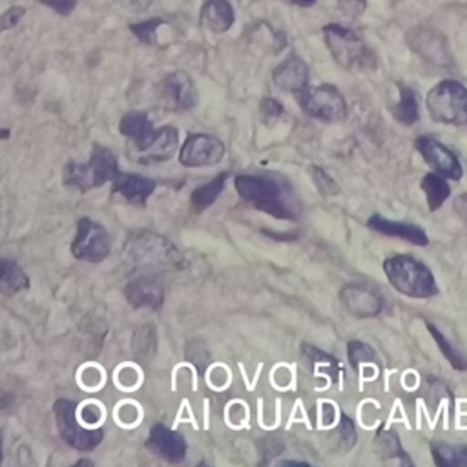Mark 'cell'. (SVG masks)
I'll return each mask as SVG.
<instances>
[{
    "mask_svg": "<svg viewBox=\"0 0 467 467\" xmlns=\"http://www.w3.org/2000/svg\"><path fill=\"white\" fill-rule=\"evenodd\" d=\"M239 197L252 208L275 219H297L301 201L281 173H241L234 179Z\"/></svg>",
    "mask_w": 467,
    "mask_h": 467,
    "instance_id": "cell-1",
    "label": "cell"
},
{
    "mask_svg": "<svg viewBox=\"0 0 467 467\" xmlns=\"http://www.w3.org/2000/svg\"><path fill=\"white\" fill-rule=\"evenodd\" d=\"M124 257L131 268L146 272L181 270L186 266V259L181 250L166 237L153 232L131 235L126 243Z\"/></svg>",
    "mask_w": 467,
    "mask_h": 467,
    "instance_id": "cell-2",
    "label": "cell"
},
{
    "mask_svg": "<svg viewBox=\"0 0 467 467\" xmlns=\"http://www.w3.org/2000/svg\"><path fill=\"white\" fill-rule=\"evenodd\" d=\"M383 272L389 283L403 296L425 299L438 294V285L432 272L416 257L398 254L383 261Z\"/></svg>",
    "mask_w": 467,
    "mask_h": 467,
    "instance_id": "cell-3",
    "label": "cell"
},
{
    "mask_svg": "<svg viewBox=\"0 0 467 467\" xmlns=\"http://www.w3.org/2000/svg\"><path fill=\"white\" fill-rule=\"evenodd\" d=\"M323 40L332 58L348 71H367L376 67V55L365 40L350 27L341 24H327Z\"/></svg>",
    "mask_w": 467,
    "mask_h": 467,
    "instance_id": "cell-4",
    "label": "cell"
},
{
    "mask_svg": "<svg viewBox=\"0 0 467 467\" xmlns=\"http://www.w3.org/2000/svg\"><path fill=\"white\" fill-rule=\"evenodd\" d=\"M119 162L115 153L100 144H95L88 162L69 161L64 168V182L80 192H89L97 186L113 181L119 175Z\"/></svg>",
    "mask_w": 467,
    "mask_h": 467,
    "instance_id": "cell-5",
    "label": "cell"
},
{
    "mask_svg": "<svg viewBox=\"0 0 467 467\" xmlns=\"http://www.w3.org/2000/svg\"><path fill=\"white\" fill-rule=\"evenodd\" d=\"M427 111L434 122L462 124L467 120V88L454 78L438 82L425 99Z\"/></svg>",
    "mask_w": 467,
    "mask_h": 467,
    "instance_id": "cell-6",
    "label": "cell"
},
{
    "mask_svg": "<svg viewBox=\"0 0 467 467\" xmlns=\"http://www.w3.org/2000/svg\"><path fill=\"white\" fill-rule=\"evenodd\" d=\"M301 109L317 120L323 122H339L347 117V102L339 89L332 84H321L305 88L297 93Z\"/></svg>",
    "mask_w": 467,
    "mask_h": 467,
    "instance_id": "cell-7",
    "label": "cell"
},
{
    "mask_svg": "<svg viewBox=\"0 0 467 467\" xmlns=\"http://www.w3.org/2000/svg\"><path fill=\"white\" fill-rule=\"evenodd\" d=\"M53 410H55V420H57L60 436L73 449L91 451L102 441V438H104L102 429H86L80 425L82 421L78 420L77 403H73L69 400H58V401H55Z\"/></svg>",
    "mask_w": 467,
    "mask_h": 467,
    "instance_id": "cell-8",
    "label": "cell"
},
{
    "mask_svg": "<svg viewBox=\"0 0 467 467\" xmlns=\"http://www.w3.org/2000/svg\"><path fill=\"white\" fill-rule=\"evenodd\" d=\"M111 250V239L106 228L89 217H80L77 223L75 239L71 243V254L78 261L99 263L108 257Z\"/></svg>",
    "mask_w": 467,
    "mask_h": 467,
    "instance_id": "cell-9",
    "label": "cell"
},
{
    "mask_svg": "<svg viewBox=\"0 0 467 467\" xmlns=\"http://www.w3.org/2000/svg\"><path fill=\"white\" fill-rule=\"evenodd\" d=\"M405 42L412 53H416L425 62L438 66V67H449L452 64V55L449 49L447 36L432 27L416 26L410 27L405 33Z\"/></svg>",
    "mask_w": 467,
    "mask_h": 467,
    "instance_id": "cell-10",
    "label": "cell"
},
{
    "mask_svg": "<svg viewBox=\"0 0 467 467\" xmlns=\"http://www.w3.org/2000/svg\"><path fill=\"white\" fill-rule=\"evenodd\" d=\"M157 97L170 111H186L197 104V89L186 71L166 73L157 86Z\"/></svg>",
    "mask_w": 467,
    "mask_h": 467,
    "instance_id": "cell-11",
    "label": "cell"
},
{
    "mask_svg": "<svg viewBox=\"0 0 467 467\" xmlns=\"http://www.w3.org/2000/svg\"><path fill=\"white\" fill-rule=\"evenodd\" d=\"M224 155V144L221 139L210 133H192L181 146L179 161L188 168H202L217 164Z\"/></svg>",
    "mask_w": 467,
    "mask_h": 467,
    "instance_id": "cell-12",
    "label": "cell"
},
{
    "mask_svg": "<svg viewBox=\"0 0 467 467\" xmlns=\"http://www.w3.org/2000/svg\"><path fill=\"white\" fill-rule=\"evenodd\" d=\"M414 146L420 151V155L423 157V161L436 173H440L447 179H452V181L462 179L463 170H462L460 159L449 146H445L443 142H440L438 139H434L431 135H420L414 140Z\"/></svg>",
    "mask_w": 467,
    "mask_h": 467,
    "instance_id": "cell-13",
    "label": "cell"
},
{
    "mask_svg": "<svg viewBox=\"0 0 467 467\" xmlns=\"http://www.w3.org/2000/svg\"><path fill=\"white\" fill-rule=\"evenodd\" d=\"M179 144V133L171 126H162L155 130L153 137L142 146H130V157L139 164H155L164 162L173 157Z\"/></svg>",
    "mask_w": 467,
    "mask_h": 467,
    "instance_id": "cell-14",
    "label": "cell"
},
{
    "mask_svg": "<svg viewBox=\"0 0 467 467\" xmlns=\"http://www.w3.org/2000/svg\"><path fill=\"white\" fill-rule=\"evenodd\" d=\"M339 301L350 316L359 317V319L374 317L383 308L381 296L376 294L372 288L359 285V283L345 285L339 290Z\"/></svg>",
    "mask_w": 467,
    "mask_h": 467,
    "instance_id": "cell-15",
    "label": "cell"
},
{
    "mask_svg": "<svg viewBox=\"0 0 467 467\" xmlns=\"http://www.w3.org/2000/svg\"><path fill=\"white\" fill-rule=\"evenodd\" d=\"M146 445L157 456H161V458H164L166 462H171V463L181 462L186 454V441H184L182 434L168 429L162 423H157V425L151 427Z\"/></svg>",
    "mask_w": 467,
    "mask_h": 467,
    "instance_id": "cell-16",
    "label": "cell"
},
{
    "mask_svg": "<svg viewBox=\"0 0 467 467\" xmlns=\"http://www.w3.org/2000/svg\"><path fill=\"white\" fill-rule=\"evenodd\" d=\"M272 80L283 91L297 95L308 86V66L301 57L292 53L274 67Z\"/></svg>",
    "mask_w": 467,
    "mask_h": 467,
    "instance_id": "cell-17",
    "label": "cell"
},
{
    "mask_svg": "<svg viewBox=\"0 0 467 467\" xmlns=\"http://www.w3.org/2000/svg\"><path fill=\"white\" fill-rule=\"evenodd\" d=\"M124 296L128 303L135 308H161L164 301V286L153 275H140L126 285Z\"/></svg>",
    "mask_w": 467,
    "mask_h": 467,
    "instance_id": "cell-18",
    "label": "cell"
},
{
    "mask_svg": "<svg viewBox=\"0 0 467 467\" xmlns=\"http://www.w3.org/2000/svg\"><path fill=\"white\" fill-rule=\"evenodd\" d=\"M367 226L378 234L389 235V237H400L403 241H409L416 246H427L429 244V237L425 234V230L418 224H410V223H401V221H392L387 219L379 213H374L368 217Z\"/></svg>",
    "mask_w": 467,
    "mask_h": 467,
    "instance_id": "cell-19",
    "label": "cell"
},
{
    "mask_svg": "<svg viewBox=\"0 0 467 467\" xmlns=\"http://www.w3.org/2000/svg\"><path fill=\"white\" fill-rule=\"evenodd\" d=\"M199 22L212 33H224L235 22L234 5L230 0H204L199 11Z\"/></svg>",
    "mask_w": 467,
    "mask_h": 467,
    "instance_id": "cell-20",
    "label": "cell"
},
{
    "mask_svg": "<svg viewBox=\"0 0 467 467\" xmlns=\"http://www.w3.org/2000/svg\"><path fill=\"white\" fill-rule=\"evenodd\" d=\"M155 190V181L137 173H119L113 179V192L122 195L128 202L142 206Z\"/></svg>",
    "mask_w": 467,
    "mask_h": 467,
    "instance_id": "cell-21",
    "label": "cell"
},
{
    "mask_svg": "<svg viewBox=\"0 0 467 467\" xmlns=\"http://www.w3.org/2000/svg\"><path fill=\"white\" fill-rule=\"evenodd\" d=\"M119 131L131 140V146H142L146 144L153 133L155 128L151 126V120L142 111H130L126 113L119 122Z\"/></svg>",
    "mask_w": 467,
    "mask_h": 467,
    "instance_id": "cell-22",
    "label": "cell"
},
{
    "mask_svg": "<svg viewBox=\"0 0 467 467\" xmlns=\"http://www.w3.org/2000/svg\"><path fill=\"white\" fill-rule=\"evenodd\" d=\"M394 119L403 126H412L420 119L418 95L410 86L400 84V100L390 108Z\"/></svg>",
    "mask_w": 467,
    "mask_h": 467,
    "instance_id": "cell-23",
    "label": "cell"
},
{
    "mask_svg": "<svg viewBox=\"0 0 467 467\" xmlns=\"http://www.w3.org/2000/svg\"><path fill=\"white\" fill-rule=\"evenodd\" d=\"M420 188L425 193L427 206L431 212H436L451 195V186L447 182V177L440 173H425L423 179L420 181Z\"/></svg>",
    "mask_w": 467,
    "mask_h": 467,
    "instance_id": "cell-24",
    "label": "cell"
},
{
    "mask_svg": "<svg viewBox=\"0 0 467 467\" xmlns=\"http://www.w3.org/2000/svg\"><path fill=\"white\" fill-rule=\"evenodd\" d=\"M228 175H230L228 171H223V173H219L217 177H213L212 181H208V182L197 186V188L192 192V195H190V204H192V208H193L195 212H202V210H206L210 204H213L215 199L221 195Z\"/></svg>",
    "mask_w": 467,
    "mask_h": 467,
    "instance_id": "cell-25",
    "label": "cell"
},
{
    "mask_svg": "<svg viewBox=\"0 0 467 467\" xmlns=\"http://www.w3.org/2000/svg\"><path fill=\"white\" fill-rule=\"evenodd\" d=\"M432 460L438 467H463L467 465V445L458 443H431Z\"/></svg>",
    "mask_w": 467,
    "mask_h": 467,
    "instance_id": "cell-26",
    "label": "cell"
},
{
    "mask_svg": "<svg viewBox=\"0 0 467 467\" xmlns=\"http://www.w3.org/2000/svg\"><path fill=\"white\" fill-rule=\"evenodd\" d=\"M24 288H29V279L24 270L9 259L0 261V290L5 296H13Z\"/></svg>",
    "mask_w": 467,
    "mask_h": 467,
    "instance_id": "cell-27",
    "label": "cell"
},
{
    "mask_svg": "<svg viewBox=\"0 0 467 467\" xmlns=\"http://www.w3.org/2000/svg\"><path fill=\"white\" fill-rule=\"evenodd\" d=\"M376 451L378 454L383 458V460H400L401 463H409L410 465V460L407 458L401 443H400V438L394 431H379L376 434Z\"/></svg>",
    "mask_w": 467,
    "mask_h": 467,
    "instance_id": "cell-28",
    "label": "cell"
},
{
    "mask_svg": "<svg viewBox=\"0 0 467 467\" xmlns=\"http://www.w3.org/2000/svg\"><path fill=\"white\" fill-rule=\"evenodd\" d=\"M131 348L139 359H150L157 350V332L151 325H140L131 336Z\"/></svg>",
    "mask_w": 467,
    "mask_h": 467,
    "instance_id": "cell-29",
    "label": "cell"
},
{
    "mask_svg": "<svg viewBox=\"0 0 467 467\" xmlns=\"http://www.w3.org/2000/svg\"><path fill=\"white\" fill-rule=\"evenodd\" d=\"M252 38H254L255 44L263 46L265 51L274 53V55L279 53V51L285 47V42H286V40H285V35H283L281 31L270 27V26L265 24V22L254 27Z\"/></svg>",
    "mask_w": 467,
    "mask_h": 467,
    "instance_id": "cell-30",
    "label": "cell"
},
{
    "mask_svg": "<svg viewBox=\"0 0 467 467\" xmlns=\"http://www.w3.org/2000/svg\"><path fill=\"white\" fill-rule=\"evenodd\" d=\"M425 325H427V330L431 332L432 339H434L436 345L440 347L441 354L445 356V359L452 365V368H456V370H465V368H467V361L463 359V356L460 354V350H456V348L449 343V339H447L432 323L425 321Z\"/></svg>",
    "mask_w": 467,
    "mask_h": 467,
    "instance_id": "cell-31",
    "label": "cell"
},
{
    "mask_svg": "<svg viewBox=\"0 0 467 467\" xmlns=\"http://www.w3.org/2000/svg\"><path fill=\"white\" fill-rule=\"evenodd\" d=\"M303 354L308 358L310 363H314L316 367H321L323 370H328L334 378L341 379L343 367L334 356H330V354H327V352H323V350H319L312 345H303Z\"/></svg>",
    "mask_w": 467,
    "mask_h": 467,
    "instance_id": "cell-32",
    "label": "cell"
},
{
    "mask_svg": "<svg viewBox=\"0 0 467 467\" xmlns=\"http://www.w3.org/2000/svg\"><path fill=\"white\" fill-rule=\"evenodd\" d=\"M164 24V20L161 16H151L135 24H130V31L142 42V44H155L157 42V31L159 27Z\"/></svg>",
    "mask_w": 467,
    "mask_h": 467,
    "instance_id": "cell-33",
    "label": "cell"
},
{
    "mask_svg": "<svg viewBox=\"0 0 467 467\" xmlns=\"http://www.w3.org/2000/svg\"><path fill=\"white\" fill-rule=\"evenodd\" d=\"M308 173L317 188V192L323 197H330V195H337L339 193V184L334 181L332 175H328L327 170H323L321 166H308Z\"/></svg>",
    "mask_w": 467,
    "mask_h": 467,
    "instance_id": "cell-34",
    "label": "cell"
},
{
    "mask_svg": "<svg viewBox=\"0 0 467 467\" xmlns=\"http://www.w3.org/2000/svg\"><path fill=\"white\" fill-rule=\"evenodd\" d=\"M347 350H348V359H350V365L354 368H358L359 365L363 363H378V358H376V352L370 345L363 343V341H350L347 345Z\"/></svg>",
    "mask_w": 467,
    "mask_h": 467,
    "instance_id": "cell-35",
    "label": "cell"
},
{
    "mask_svg": "<svg viewBox=\"0 0 467 467\" xmlns=\"http://www.w3.org/2000/svg\"><path fill=\"white\" fill-rule=\"evenodd\" d=\"M356 438L358 434H356L354 421L347 414H341V421L337 425V447L343 451H348L354 447Z\"/></svg>",
    "mask_w": 467,
    "mask_h": 467,
    "instance_id": "cell-36",
    "label": "cell"
},
{
    "mask_svg": "<svg viewBox=\"0 0 467 467\" xmlns=\"http://www.w3.org/2000/svg\"><path fill=\"white\" fill-rule=\"evenodd\" d=\"M259 111H261V120H263L266 126H272V124H275V122L281 119L285 108H283V104H281L277 99L265 97V99H261Z\"/></svg>",
    "mask_w": 467,
    "mask_h": 467,
    "instance_id": "cell-37",
    "label": "cell"
},
{
    "mask_svg": "<svg viewBox=\"0 0 467 467\" xmlns=\"http://www.w3.org/2000/svg\"><path fill=\"white\" fill-rule=\"evenodd\" d=\"M186 358L199 368V370H204V367L208 365V350L204 347L202 341H192L188 347H186Z\"/></svg>",
    "mask_w": 467,
    "mask_h": 467,
    "instance_id": "cell-38",
    "label": "cell"
},
{
    "mask_svg": "<svg viewBox=\"0 0 467 467\" xmlns=\"http://www.w3.org/2000/svg\"><path fill=\"white\" fill-rule=\"evenodd\" d=\"M337 9L348 20L359 18L367 9V0H337Z\"/></svg>",
    "mask_w": 467,
    "mask_h": 467,
    "instance_id": "cell-39",
    "label": "cell"
},
{
    "mask_svg": "<svg viewBox=\"0 0 467 467\" xmlns=\"http://www.w3.org/2000/svg\"><path fill=\"white\" fill-rule=\"evenodd\" d=\"M77 412L82 423H99L102 418V410L97 403H84L82 409H77Z\"/></svg>",
    "mask_w": 467,
    "mask_h": 467,
    "instance_id": "cell-40",
    "label": "cell"
},
{
    "mask_svg": "<svg viewBox=\"0 0 467 467\" xmlns=\"http://www.w3.org/2000/svg\"><path fill=\"white\" fill-rule=\"evenodd\" d=\"M38 2L62 16H67L77 5V0H38Z\"/></svg>",
    "mask_w": 467,
    "mask_h": 467,
    "instance_id": "cell-41",
    "label": "cell"
},
{
    "mask_svg": "<svg viewBox=\"0 0 467 467\" xmlns=\"http://www.w3.org/2000/svg\"><path fill=\"white\" fill-rule=\"evenodd\" d=\"M24 13H26V7H22V5H13V7H9V9L2 15V27H4V29H13V27L18 24V20L24 16Z\"/></svg>",
    "mask_w": 467,
    "mask_h": 467,
    "instance_id": "cell-42",
    "label": "cell"
},
{
    "mask_svg": "<svg viewBox=\"0 0 467 467\" xmlns=\"http://www.w3.org/2000/svg\"><path fill=\"white\" fill-rule=\"evenodd\" d=\"M119 4L122 7H126L128 11H133V13H144L150 9L151 5V0H119Z\"/></svg>",
    "mask_w": 467,
    "mask_h": 467,
    "instance_id": "cell-43",
    "label": "cell"
},
{
    "mask_svg": "<svg viewBox=\"0 0 467 467\" xmlns=\"http://www.w3.org/2000/svg\"><path fill=\"white\" fill-rule=\"evenodd\" d=\"M454 212L467 223V193H462L454 199Z\"/></svg>",
    "mask_w": 467,
    "mask_h": 467,
    "instance_id": "cell-44",
    "label": "cell"
},
{
    "mask_svg": "<svg viewBox=\"0 0 467 467\" xmlns=\"http://www.w3.org/2000/svg\"><path fill=\"white\" fill-rule=\"evenodd\" d=\"M285 2L299 5V7H312L316 4V0H285Z\"/></svg>",
    "mask_w": 467,
    "mask_h": 467,
    "instance_id": "cell-45",
    "label": "cell"
},
{
    "mask_svg": "<svg viewBox=\"0 0 467 467\" xmlns=\"http://www.w3.org/2000/svg\"><path fill=\"white\" fill-rule=\"evenodd\" d=\"M465 124H467V120H465Z\"/></svg>",
    "mask_w": 467,
    "mask_h": 467,
    "instance_id": "cell-46",
    "label": "cell"
}]
</instances>
